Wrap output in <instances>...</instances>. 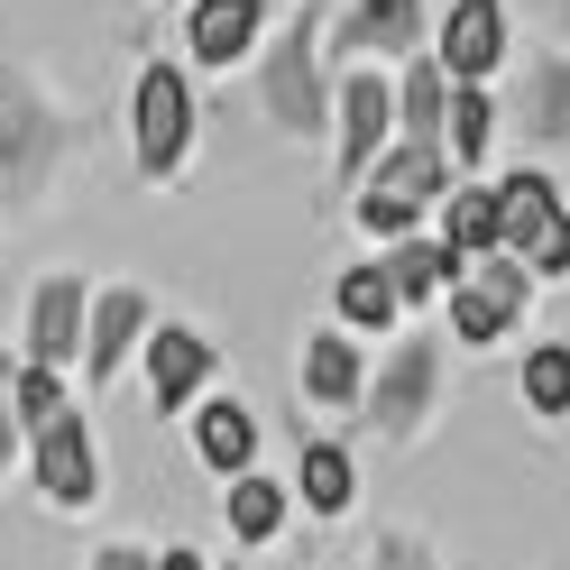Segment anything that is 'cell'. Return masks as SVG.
Returning <instances> with one entry per match:
<instances>
[{
  "instance_id": "cell-13",
  "label": "cell",
  "mask_w": 570,
  "mask_h": 570,
  "mask_svg": "<svg viewBox=\"0 0 570 570\" xmlns=\"http://www.w3.org/2000/svg\"><path fill=\"white\" fill-rule=\"evenodd\" d=\"M138 341H148V295H138V285H101L92 313H83V377L111 386Z\"/></svg>"
},
{
  "instance_id": "cell-30",
  "label": "cell",
  "mask_w": 570,
  "mask_h": 570,
  "mask_svg": "<svg viewBox=\"0 0 570 570\" xmlns=\"http://www.w3.org/2000/svg\"><path fill=\"white\" fill-rule=\"evenodd\" d=\"M157 570H212L203 552H185V543H175V552H157Z\"/></svg>"
},
{
  "instance_id": "cell-4",
  "label": "cell",
  "mask_w": 570,
  "mask_h": 570,
  "mask_svg": "<svg viewBox=\"0 0 570 570\" xmlns=\"http://www.w3.org/2000/svg\"><path fill=\"white\" fill-rule=\"evenodd\" d=\"M185 148H194L185 65H138V83H129V157H138V175H175Z\"/></svg>"
},
{
  "instance_id": "cell-1",
  "label": "cell",
  "mask_w": 570,
  "mask_h": 570,
  "mask_svg": "<svg viewBox=\"0 0 570 570\" xmlns=\"http://www.w3.org/2000/svg\"><path fill=\"white\" fill-rule=\"evenodd\" d=\"M65 157H75V120L38 83L0 75V203H38Z\"/></svg>"
},
{
  "instance_id": "cell-9",
  "label": "cell",
  "mask_w": 570,
  "mask_h": 570,
  "mask_svg": "<svg viewBox=\"0 0 570 570\" xmlns=\"http://www.w3.org/2000/svg\"><path fill=\"white\" fill-rule=\"evenodd\" d=\"M414 47H423V0H350L341 28L323 38V56H350V65H386Z\"/></svg>"
},
{
  "instance_id": "cell-7",
  "label": "cell",
  "mask_w": 570,
  "mask_h": 570,
  "mask_svg": "<svg viewBox=\"0 0 570 570\" xmlns=\"http://www.w3.org/2000/svg\"><path fill=\"white\" fill-rule=\"evenodd\" d=\"M332 120H341V185H360L386 157V138H396V75L386 65H350L332 92Z\"/></svg>"
},
{
  "instance_id": "cell-31",
  "label": "cell",
  "mask_w": 570,
  "mask_h": 570,
  "mask_svg": "<svg viewBox=\"0 0 570 570\" xmlns=\"http://www.w3.org/2000/svg\"><path fill=\"white\" fill-rule=\"evenodd\" d=\"M561 19H570V0H561Z\"/></svg>"
},
{
  "instance_id": "cell-27",
  "label": "cell",
  "mask_w": 570,
  "mask_h": 570,
  "mask_svg": "<svg viewBox=\"0 0 570 570\" xmlns=\"http://www.w3.org/2000/svg\"><path fill=\"white\" fill-rule=\"evenodd\" d=\"M10 405H19L28 433H47L56 414H75V405H65V377H56V368H19V377H10Z\"/></svg>"
},
{
  "instance_id": "cell-10",
  "label": "cell",
  "mask_w": 570,
  "mask_h": 570,
  "mask_svg": "<svg viewBox=\"0 0 570 570\" xmlns=\"http://www.w3.org/2000/svg\"><path fill=\"white\" fill-rule=\"evenodd\" d=\"M38 488H47V507H65V515L101 497V451H92L83 405H75V414H56L47 433H38Z\"/></svg>"
},
{
  "instance_id": "cell-14",
  "label": "cell",
  "mask_w": 570,
  "mask_h": 570,
  "mask_svg": "<svg viewBox=\"0 0 570 570\" xmlns=\"http://www.w3.org/2000/svg\"><path fill=\"white\" fill-rule=\"evenodd\" d=\"M83 276H47L38 285V304H28V368H75L83 360Z\"/></svg>"
},
{
  "instance_id": "cell-5",
  "label": "cell",
  "mask_w": 570,
  "mask_h": 570,
  "mask_svg": "<svg viewBox=\"0 0 570 570\" xmlns=\"http://www.w3.org/2000/svg\"><path fill=\"white\" fill-rule=\"evenodd\" d=\"M258 92H267V120L285 129V138H313L332 120V83H323V38L295 19L285 38L267 47V75H258Z\"/></svg>"
},
{
  "instance_id": "cell-15",
  "label": "cell",
  "mask_w": 570,
  "mask_h": 570,
  "mask_svg": "<svg viewBox=\"0 0 570 570\" xmlns=\"http://www.w3.org/2000/svg\"><path fill=\"white\" fill-rule=\"evenodd\" d=\"M258 38H267V0H194L185 10V47H194V65H212V75H230Z\"/></svg>"
},
{
  "instance_id": "cell-25",
  "label": "cell",
  "mask_w": 570,
  "mask_h": 570,
  "mask_svg": "<svg viewBox=\"0 0 570 570\" xmlns=\"http://www.w3.org/2000/svg\"><path fill=\"white\" fill-rule=\"evenodd\" d=\"M332 304H341V332H396V295H386V276L377 267H350L341 285H332Z\"/></svg>"
},
{
  "instance_id": "cell-19",
  "label": "cell",
  "mask_w": 570,
  "mask_h": 570,
  "mask_svg": "<svg viewBox=\"0 0 570 570\" xmlns=\"http://www.w3.org/2000/svg\"><path fill=\"white\" fill-rule=\"evenodd\" d=\"M194 451H203L222 479H248V460H258V423H248V405H239V396H212V405L194 414Z\"/></svg>"
},
{
  "instance_id": "cell-11",
  "label": "cell",
  "mask_w": 570,
  "mask_h": 570,
  "mask_svg": "<svg viewBox=\"0 0 570 570\" xmlns=\"http://www.w3.org/2000/svg\"><path fill=\"white\" fill-rule=\"evenodd\" d=\"M433 65H442V83H488L507 65V0H451Z\"/></svg>"
},
{
  "instance_id": "cell-23",
  "label": "cell",
  "mask_w": 570,
  "mask_h": 570,
  "mask_svg": "<svg viewBox=\"0 0 570 570\" xmlns=\"http://www.w3.org/2000/svg\"><path fill=\"white\" fill-rule=\"evenodd\" d=\"M222 515H230L239 543H276V533H285V479H267V470L230 479V488H222Z\"/></svg>"
},
{
  "instance_id": "cell-12",
  "label": "cell",
  "mask_w": 570,
  "mask_h": 570,
  "mask_svg": "<svg viewBox=\"0 0 570 570\" xmlns=\"http://www.w3.org/2000/svg\"><path fill=\"white\" fill-rule=\"evenodd\" d=\"M138 350H148V396H157V414H185V405L203 396V377L222 368V350H212L194 323H157Z\"/></svg>"
},
{
  "instance_id": "cell-17",
  "label": "cell",
  "mask_w": 570,
  "mask_h": 570,
  "mask_svg": "<svg viewBox=\"0 0 570 570\" xmlns=\"http://www.w3.org/2000/svg\"><path fill=\"white\" fill-rule=\"evenodd\" d=\"M360 386H368V360H360V341L350 332H313L304 341V396L313 405H360Z\"/></svg>"
},
{
  "instance_id": "cell-28",
  "label": "cell",
  "mask_w": 570,
  "mask_h": 570,
  "mask_svg": "<svg viewBox=\"0 0 570 570\" xmlns=\"http://www.w3.org/2000/svg\"><path fill=\"white\" fill-rule=\"evenodd\" d=\"M368 570H442V561H433L423 533H377V543H368Z\"/></svg>"
},
{
  "instance_id": "cell-3",
  "label": "cell",
  "mask_w": 570,
  "mask_h": 570,
  "mask_svg": "<svg viewBox=\"0 0 570 570\" xmlns=\"http://www.w3.org/2000/svg\"><path fill=\"white\" fill-rule=\"evenodd\" d=\"M497 258H515L524 276H561L570 267V212L552 175H507L497 185Z\"/></svg>"
},
{
  "instance_id": "cell-18",
  "label": "cell",
  "mask_w": 570,
  "mask_h": 570,
  "mask_svg": "<svg viewBox=\"0 0 570 570\" xmlns=\"http://www.w3.org/2000/svg\"><path fill=\"white\" fill-rule=\"evenodd\" d=\"M442 101H451L442 65L414 56L405 75H396V148H442Z\"/></svg>"
},
{
  "instance_id": "cell-24",
  "label": "cell",
  "mask_w": 570,
  "mask_h": 570,
  "mask_svg": "<svg viewBox=\"0 0 570 570\" xmlns=\"http://www.w3.org/2000/svg\"><path fill=\"white\" fill-rule=\"evenodd\" d=\"M295 488H304V507H313V515H341V507H350V488H360V470H350V451H341V442H304Z\"/></svg>"
},
{
  "instance_id": "cell-8",
  "label": "cell",
  "mask_w": 570,
  "mask_h": 570,
  "mask_svg": "<svg viewBox=\"0 0 570 570\" xmlns=\"http://www.w3.org/2000/svg\"><path fill=\"white\" fill-rule=\"evenodd\" d=\"M433 386H442V350L433 341H396V350H386V368L360 386V405H368V423H377L386 442H405L414 423L433 414Z\"/></svg>"
},
{
  "instance_id": "cell-2",
  "label": "cell",
  "mask_w": 570,
  "mask_h": 570,
  "mask_svg": "<svg viewBox=\"0 0 570 570\" xmlns=\"http://www.w3.org/2000/svg\"><path fill=\"white\" fill-rule=\"evenodd\" d=\"M350 194H360L350 212H360V230H368V239H405V230H414V212L451 194V157H442V148H386Z\"/></svg>"
},
{
  "instance_id": "cell-22",
  "label": "cell",
  "mask_w": 570,
  "mask_h": 570,
  "mask_svg": "<svg viewBox=\"0 0 570 570\" xmlns=\"http://www.w3.org/2000/svg\"><path fill=\"white\" fill-rule=\"evenodd\" d=\"M377 276H386V295H396V304H433L442 285L460 276V258H451V248H433V239H396V248L377 258Z\"/></svg>"
},
{
  "instance_id": "cell-26",
  "label": "cell",
  "mask_w": 570,
  "mask_h": 570,
  "mask_svg": "<svg viewBox=\"0 0 570 570\" xmlns=\"http://www.w3.org/2000/svg\"><path fill=\"white\" fill-rule=\"evenodd\" d=\"M524 405H533V414H570V350H561V341L524 350Z\"/></svg>"
},
{
  "instance_id": "cell-29",
  "label": "cell",
  "mask_w": 570,
  "mask_h": 570,
  "mask_svg": "<svg viewBox=\"0 0 570 570\" xmlns=\"http://www.w3.org/2000/svg\"><path fill=\"white\" fill-rule=\"evenodd\" d=\"M92 570H157V552H138V543H111V552H92Z\"/></svg>"
},
{
  "instance_id": "cell-21",
  "label": "cell",
  "mask_w": 570,
  "mask_h": 570,
  "mask_svg": "<svg viewBox=\"0 0 570 570\" xmlns=\"http://www.w3.org/2000/svg\"><path fill=\"white\" fill-rule=\"evenodd\" d=\"M488 138H497V101L479 83H451V101H442V157L460 175H479L488 166Z\"/></svg>"
},
{
  "instance_id": "cell-6",
  "label": "cell",
  "mask_w": 570,
  "mask_h": 570,
  "mask_svg": "<svg viewBox=\"0 0 570 570\" xmlns=\"http://www.w3.org/2000/svg\"><path fill=\"white\" fill-rule=\"evenodd\" d=\"M451 341H470V350H488V341H507L515 323H524V295H533V276L515 267V258H470L451 285Z\"/></svg>"
},
{
  "instance_id": "cell-16",
  "label": "cell",
  "mask_w": 570,
  "mask_h": 570,
  "mask_svg": "<svg viewBox=\"0 0 570 570\" xmlns=\"http://www.w3.org/2000/svg\"><path fill=\"white\" fill-rule=\"evenodd\" d=\"M515 120H524V138H533V148H570V56H533L524 65V92H515Z\"/></svg>"
},
{
  "instance_id": "cell-20",
  "label": "cell",
  "mask_w": 570,
  "mask_h": 570,
  "mask_svg": "<svg viewBox=\"0 0 570 570\" xmlns=\"http://www.w3.org/2000/svg\"><path fill=\"white\" fill-rule=\"evenodd\" d=\"M442 248H451L460 267H470V258H497V185L470 175V185L442 194Z\"/></svg>"
}]
</instances>
